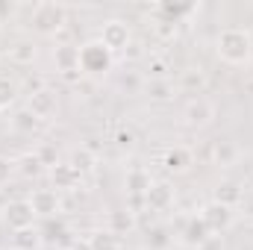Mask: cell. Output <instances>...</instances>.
Wrapping results in <instances>:
<instances>
[{"label": "cell", "instance_id": "cell-29", "mask_svg": "<svg viewBox=\"0 0 253 250\" xmlns=\"http://www.w3.org/2000/svg\"><path fill=\"white\" fill-rule=\"evenodd\" d=\"M15 100H18V85L12 80L0 77V112L9 109V106H15Z\"/></svg>", "mask_w": 253, "mask_h": 250}, {"label": "cell", "instance_id": "cell-22", "mask_svg": "<svg viewBox=\"0 0 253 250\" xmlns=\"http://www.w3.org/2000/svg\"><path fill=\"white\" fill-rule=\"evenodd\" d=\"M9 124H12V129H15L18 135H33V132L42 126V121H39V118H36L27 106H21V109H15V112H12Z\"/></svg>", "mask_w": 253, "mask_h": 250}, {"label": "cell", "instance_id": "cell-24", "mask_svg": "<svg viewBox=\"0 0 253 250\" xmlns=\"http://www.w3.org/2000/svg\"><path fill=\"white\" fill-rule=\"evenodd\" d=\"M36 56H39V47H36V42H30V39H18V42L9 47V62H15V65H33Z\"/></svg>", "mask_w": 253, "mask_h": 250}, {"label": "cell", "instance_id": "cell-4", "mask_svg": "<svg viewBox=\"0 0 253 250\" xmlns=\"http://www.w3.org/2000/svg\"><path fill=\"white\" fill-rule=\"evenodd\" d=\"M218 118V106L212 97L200 94V97H191L189 103L183 106V124L191 126V129H206Z\"/></svg>", "mask_w": 253, "mask_h": 250}, {"label": "cell", "instance_id": "cell-30", "mask_svg": "<svg viewBox=\"0 0 253 250\" xmlns=\"http://www.w3.org/2000/svg\"><path fill=\"white\" fill-rule=\"evenodd\" d=\"M33 153H36V156H39V162H42V165H47V168L59 165V156H56V150H53V147H50L47 141H44V144H39V147H36Z\"/></svg>", "mask_w": 253, "mask_h": 250}, {"label": "cell", "instance_id": "cell-2", "mask_svg": "<svg viewBox=\"0 0 253 250\" xmlns=\"http://www.w3.org/2000/svg\"><path fill=\"white\" fill-rule=\"evenodd\" d=\"M115 68V53L103 47L100 39L80 44V74L83 77H106Z\"/></svg>", "mask_w": 253, "mask_h": 250}, {"label": "cell", "instance_id": "cell-8", "mask_svg": "<svg viewBox=\"0 0 253 250\" xmlns=\"http://www.w3.org/2000/svg\"><path fill=\"white\" fill-rule=\"evenodd\" d=\"M200 221H203V224L212 230V236H215V233H224V230H230V227H233L236 212H233L230 206L218 203V200H209V203H203V206H200Z\"/></svg>", "mask_w": 253, "mask_h": 250}, {"label": "cell", "instance_id": "cell-27", "mask_svg": "<svg viewBox=\"0 0 253 250\" xmlns=\"http://www.w3.org/2000/svg\"><path fill=\"white\" fill-rule=\"evenodd\" d=\"M15 168H18L27 180H30V177L36 180V177H42V171H44V165L39 162V156H36V153H24L21 159H15Z\"/></svg>", "mask_w": 253, "mask_h": 250}, {"label": "cell", "instance_id": "cell-11", "mask_svg": "<svg viewBox=\"0 0 253 250\" xmlns=\"http://www.w3.org/2000/svg\"><path fill=\"white\" fill-rule=\"evenodd\" d=\"M53 62H56V71L62 74L65 80L83 77L80 74V47L77 44H56L53 47Z\"/></svg>", "mask_w": 253, "mask_h": 250}, {"label": "cell", "instance_id": "cell-19", "mask_svg": "<svg viewBox=\"0 0 253 250\" xmlns=\"http://www.w3.org/2000/svg\"><path fill=\"white\" fill-rule=\"evenodd\" d=\"M191 12H197L194 3H168V0H165V3L156 6V15H159V21H165V24H183Z\"/></svg>", "mask_w": 253, "mask_h": 250}, {"label": "cell", "instance_id": "cell-1", "mask_svg": "<svg viewBox=\"0 0 253 250\" xmlns=\"http://www.w3.org/2000/svg\"><path fill=\"white\" fill-rule=\"evenodd\" d=\"M215 56L230 68H245L253 62V36L245 27H224L215 36Z\"/></svg>", "mask_w": 253, "mask_h": 250}, {"label": "cell", "instance_id": "cell-18", "mask_svg": "<svg viewBox=\"0 0 253 250\" xmlns=\"http://www.w3.org/2000/svg\"><path fill=\"white\" fill-rule=\"evenodd\" d=\"M80 180H83V177H80L68 162H59V165L50 168V183H53L50 188H56L59 194H62V191H74V188L80 186Z\"/></svg>", "mask_w": 253, "mask_h": 250}, {"label": "cell", "instance_id": "cell-5", "mask_svg": "<svg viewBox=\"0 0 253 250\" xmlns=\"http://www.w3.org/2000/svg\"><path fill=\"white\" fill-rule=\"evenodd\" d=\"M24 106H27V109H30L42 124H47V121H53V118L59 115V97H56V91H53V88H47V85H42V88L30 91Z\"/></svg>", "mask_w": 253, "mask_h": 250}, {"label": "cell", "instance_id": "cell-15", "mask_svg": "<svg viewBox=\"0 0 253 250\" xmlns=\"http://www.w3.org/2000/svg\"><path fill=\"white\" fill-rule=\"evenodd\" d=\"M135 227H138V221H135V212H132V209H112V212L106 215V230L115 233L118 239L129 236Z\"/></svg>", "mask_w": 253, "mask_h": 250}, {"label": "cell", "instance_id": "cell-25", "mask_svg": "<svg viewBox=\"0 0 253 250\" xmlns=\"http://www.w3.org/2000/svg\"><path fill=\"white\" fill-rule=\"evenodd\" d=\"M242 197H245V191L239 183H221V186L215 188V197L212 200H218V203H224V206H230V209H236L239 203H242Z\"/></svg>", "mask_w": 253, "mask_h": 250}, {"label": "cell", "instance_id": "cell-7", "mask_svg": "<svg viewBox=\"0 0 253 250\" xmlns=\"http://www.w3.org/2000/svg\"><path fill=\"white\" fill-rule=\"evenodd\" d=\"M27 200H30L36 218H59L62 215V194L56 188H36Z\"/></svg>", "mask_w": 253, "mask_h": 250}, {"label": "cell", "instance_id": "cell-32", "mask_svg": "<svg viewBox=\"0 0 253 250\" xmlns=\"http://www.w3.org/2000/svg\"><path fill=\"white\" fill-rule=\"evenodd\" d=\"M141 56H147V50H144V44H141V42H135V39H132V42L126 44V50H124V59H126V62H135V59H141Z\"/></svg>", "mask_w": 253, "mask_h": 250}, {"label": "cell", "instance_id": "cell-21", "mask_svg": "<svg viewBox=\"0 0 253 250\" xmlns=\"http://www.w3.org/2000/svg\"><path fill=\"white\" fill-rule=\"evenodd\" d=\"M150 186H153V180H150V174H147L144 168H129V171H126V177H124L126 194H132V197H144Z\"/></svg>", "mask_w": 253, "mask_h": 250}, {"label": "cell", "instance_id": "cell-20", "mask_svg": "<svg viewBox=\"0 0 253 250\" xmlns=\"http://www.w3.org/2000/svg\"><path fill=\"white\" fill-rule=\"evenodd\" d=\"M68 165L80 174V177H85V174H91L94 171V165H97V156H94V150L88 147V144H80V147H74L71 150V156H68Z\"/></svg>", "mask_w": 253, "mask_h": 250}, {"label": "cell", "instance_id": "cell-35", "mask_svg": "<svg viewBox=\"0 0 253 250\" xmlns=\"http://www.w3.org/2000/svg\"><path fill=\"white\" fill-rule=\"evenodd\" d=\"M68 250H91V245H88V239H74L68 245Z\"/></svg>", "mask_w": 253, "mask_h": 250}, {"label": "cell", "instance_id": "cell-33", "mask_svg": "<svg viewBox=\"0 0 253 250\" xmlns=\"http://www.w3.org/2000/svg\"><path fill=\"white\" fill-rule=\"evenodd\" d=\"M115 144H118L121 150H132V144H135V135H132L129 129H118V132H115Z\"/></svg>", "mask_w": 253, "mask_h": 250}, {"label": "cell", "instance_id": "cell-14", "mask_svg": "<svg viewBox=\"0 0 253 250\" xmlns=\"http://www.w3.org/2000/svg\"><path fill=\"white\" fill-rule=\"evenodd\" d=\"M206 74H203V68H186V71H180V77H177V91H183V94H191V97H200L203 91H206Z\"/></svg>", "mask_w": 253, "mask_h": 250}, {"label": "cell", "instance_id": "cell-3", "mask_svg": "<svg viewBox=\"0 0 253 250\" xmlns=\"http://www.w3.org/2000/svg\"><path fill=\"white\" fill-rule=\"evenodd\" d=\"M30 27L39 33V36H56L62 27H68V9L62 3H36L30 9Z\"/></svg>", "mask_w": 253, "mask_h": 250}, {"label": "cell", "instance_id": "cell-6", "mask_svg": "<svg viewBox=\"0 0 253 250\" xmlns=\"http://www.w3.org/2000/svg\"><path fill=\"white\" fill-rule=\"evenodd\" d=\"M100 42H103V47L106 50H112L115 56L118 53H124L126 44L132 42V30H129V24L121 21V18H109V21H103V27H100V36H97Z\"/></svg>", "mask_w": 253, "mask_h": 250}, {"label": "cell", "instance_id": "cell-9", "mask_svg": "<svg viewBox=\"0 0 253 250\" xmlns=\"http://www.w3.org/2000/svg\"><path fill=\"white\" fill-rule=\"evenodd\" d=\"M36 221V212L30 206V200H9L3 206V224L15 233V230H24V227H33Z\"/></svg>", "mask_w": 253, "mask_h": 250}, {"label": "cell", "instance_id": "cell-16", "mask_svg": "<svg viewBox=\"0 0 253 250\" xmlns=\"http://www.w3.org/2000/svg\"><path fill=\"white\" fill-rule=\"evenodd\" d=\"M9 245L12 250H42L44 245V233L33 224V227H24V230H15L9 236Z\"/></svg>", "mask_w": 253, "mask_h": 250}, {"label": "cell", "instance_id": "cell-12", "mask_svg": "<svg viewBox=\"0 0 253 250\" xmlns=\"http://www.w3.org/2000/svg\"><path fill=\"white\" fill-rule=\"evenodd\" d=\"M162 165H165V171H168V174L183 177V174H189L191 165H194V153H191L189 147H183V144L168 147V150H165V156H162Z\"/></svg>", "mask_w": 253, "mask_h": 250}, {"label": "cell", "instance_id": "cell-10", "mask_svg": "<svg viewBox=\"0 0 253 250\" xmlns=\"http://www.w3.org/2000/svg\"><path fill=\"white\" fill-rule=\"evenodd\" d=\"M141 200H144V206H147V209H153V212H165V209H171V206H174L177 191H174L171 183H165V180H153V186L147 188V194H144Z\"/></svg>", "mask_w": 253, "mask_h": 250}, {"label": "cell", "instance_id": "cell-31", "mask_svg": "<svg viewBox=\"0 0 253 250\" xmlns=\"http://www.w3.org/2000/svg\"><path fill=\"white\" fill-rule=\"evenodd\" d=\"M15 171H18V168H15V159H9V156L0 153V186H6V183L15 177Z\"/></svg>", "mask_w": 253, "mask_h": 250}, {"label": "cell", "instance_id": "cell-13", "mask_svg": "<svg viewBox=\"0 0 253 250\" xmlns=\"http://www.w3.org/2000/svg\"><path fill=\"white\" fill-rule=\"evenodd\" d=\"M212 242V230L200 221V215H194V218H189L186 221V227H183V245L186 248H206Z\"/></svg>", "mask_w": 253, "mask_h": 250}, {"label": "cell", "instance_id": "cell-34", "mask_svg": "<svg viewBox=\"0 0 253 250\" xmlns=\"http://www.w3.org/2000/svg\"><path fill=\"white\" fill-rule=\"evenodd\" d=\"M147 242H150V248H156V250H162V248H168V245H171V239H168V233H165V230H153Z\"/></svg>", "mask_w": 253, "mask_h": 250}, {"label": "cell", "instance_id": "cell-26", "mask_svg": "<svg viewBox=\"0 0 253 250\" xmlns=\"http://www.w3.org/2000/svg\"><path fill=\"white\" fill-rule=\"evenodd\" d=\"M88 245H91V250H124V242L109 230H94L88 236Z\"/></svg>", "mask_w": 253, "mask_h": 250}, {"label": "cell", "instance_id": "cell-23", "mask_svg": "<svg viewBox=\"0 0 253 250\" xmlns=\"http://www.w3.org/2000/svg\"><path fill=\"white\" fill-rule=\"evenodd\" d=\"M212 153H215V165L218 168H230V165L239 162V144L230 141V138H218L215 147H212Z\"/></svg>", "mask_w": 253, "mask_h": 250}, {"label": "cell", "instance_id": "cell-28", "mask_svg": "<svg viewBox=\"0 0 253 250\" xmlns=\"http://www.w3.org/2000/svg\"><path fill=\"white\" fill-rule=\"evenodd\" d=\"M144 80H171V65L162 56H150L147 59V71H144Z\"/></svg>", "mask_w": 253, "mask_h": 250}, {"label": "cell", "instance_id": "cell-17", "mask_svg": "<svg viewBox=\"0 0 253 250\" xmlns=\"http://www.w3.org/2000/svg\"><path fill=\"white\" fill-rule=\"evenodd\" d=\"M141 94H147L153 103H168L177 97V83L174 80H144Z\"/></svg>", "mask_w": 253, "mask_h": 250}]
</instances>
